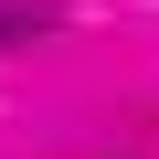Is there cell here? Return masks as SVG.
<instances>
[{
  "mask_svg": "<svg viewBox=\"0 0 159 159\" xmlns=\"http://www.w3.org/2000/svg\"><path fill=\"white\" fill-rule=\"evenodd\" d=\"M53 11H43V0H11V11H0V43H21V32H43Z\"/></svg>",
  "mask_w": 159,
  "mask_h": 159,
  "instance_id": "1",
  "label": "cell"
}]
</instances>
